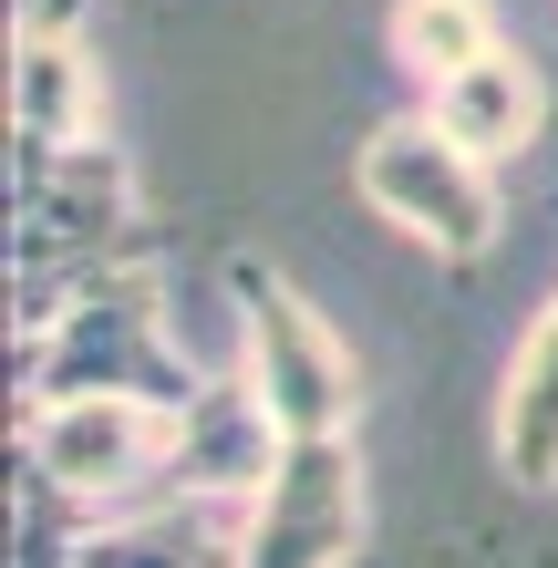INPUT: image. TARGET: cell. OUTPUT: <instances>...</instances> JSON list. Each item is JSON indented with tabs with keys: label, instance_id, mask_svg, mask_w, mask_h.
I'll return each instance as SVG.
<instances>
[{
	"label": "cell",
	"instance_id": "obj_6",
	"mask_svg": "<svg viewBox=\"0 0 558 568\" xmlns=\"http://www.w3.org/2000/svg\"><path fill=\"white\" fill-rule=\"evenodd\" d=\"M166 424L155 404H124V393H62V404H21V434H31V465H42L52 486H73L83 507H104V496H135L155 486V465H166Z\"/></svg>",
	"mask_w": 558,
	"mask_h": 568
},
{
	"label": "cell",
	"instance_id": "obj_11",
	"mask_svg": "<svg viewBox=\"0 0 558 568\" xmlns=\"http://www.w3.org/2000/svg\"><path fill=\"white\" fill-rule=\"evenodd\" d=\"M73 568H248V538H217L186 507H145V517H114V527H83Z\"/></svg>",
	"mask_w": 558,
	"mask_h": 568
},
{
	"label": "cell",
	"instance_id": "obj_12",
	"mask_svg": "<svg viewBox=\"0 0 558 568\" xmlns=\"http://www.w3.org/2000/svg\"><path fill=\"white\" fill-rule=\"evenodd\" d=\"M393 52H404L424 83H445V73H466V62L497 52V21H486V0H404V11H393Z\"/></svg>",
	"mask_w": 558,
	"mask_h": 568
},
{
	"label": "cell",
	"instance_id": "obj_9",
	"mask_svg": "<svg viewBox=\"0 0 558 568\" xmlns=\"http://www.w3.org/2000/svg\"><path fill=\"white\" fill-rule=\"evenodd\" d=\"M497 465L528 496L558 486V300L528 321V342H517V373H507V404H497Z\"/></svg>",
	"mask_w": 558,
	"mask_h": 568
},
{
	"label": "cell",
	"instance_id": "obj_1",
	"mask_svg": "<svg viewBox=\"0 0 558 568\" xmlns=\"http://www.w3.org/2000/svg\"><path fill=\"white\" fill-rule=\"evenodd\" d=\"M21 352V404H62V393H124V404L186 414L207 373L176 362L166 321H155V280L124 258V270H93L83 290H62L42 321H11Z\"/></svg>",
	"mask_w": 558,
	"mask_h": 568
},
{
	"label": "cell",
	"instance_id": "obj_10",
	"mask_svg": "<svg viewBox=\"0 0 558 568\" xmlns=\"http://www.w3.org/2000/svg\"><path fill=\"white\" fill-rule=\"evenodd\" d=\"M435 124H445L466 155L497 165V155H517V145L538 135V73H528L517 52H486V62H466V73L435 83Z\"/></svg>",
	"mask_w": 558,
	"mask_h": 568
},
{
	"label": "cell",
	"instance_id": "obj_5",
	"mask_svg": "<svg viewBox=\"0 0 558 568\" xmlns=\"http://www.w3.org/2000/svg\"><path fill=\"white\" fill-rule=\"evenodd\" d=\"M342 558H363V445L290 434L248 517V568H342Z\"/></svg>",
	"mask_w": 558,
	"mask_h": 568
},
{
	"label": "cell",
	"instance_id": "obj_8",
	"mask_svg": "<svg viewBox=\"0 0 558 568\" xmlns=\"http://www.w3.org/2000/svg\"><path fill=\"white\" fill-rule=\"evenodd\" d=\"M104 135V73H93L83 31L42 11L11 31V145H93Z\"/></svg>",
	"mask_w": 558,
	"mask_h": 568
},
{
	"label": "cell",
	"instance_id": "obj_3",
	"mask_svg": "<svg viewBox=\"0 0 558 568\" xmlns=\"http://www.w3.org/2000/svg\"><path fill=\"white\" fill-rule=\"evenodd\" d=\"M227 300H239L248 373H258V393H270L280 434H352L363 373H352V352L332 342V321H321L270 258H227Z\"/></svg>",
	"mask_w": 558,
	"mask_h": 568
},
{
	"label": "cell",
	"instance_id": "obj_2",
	"mask_svg": "<svg viewBox=\"0 0 558 568\" xmlns=\"http://www.w3.org/2000/svg\"><path fill=\"white\" fill-rule=\"evenodd\" d=\"M145 248L135 186L114 145H11V321H42L93 270H124Z\"/></svg>",
	"mask_w": 558,
	"mask_h": 568
},
{
	"label": "cell",
	"instance_id": "obj_7",
	"mask_svg": "<svg viewBox=\"0 0 558 568\" xmlns=\"http://www.w3.org/2000/svg\"><path fill=\"white\" fill-rule=\"evenodd\" d=\"M280 414H270V393L248 383H207L196 404L166 424V465H155V496H258L280 476Z\"/></svg>",
	"mask_w": 558,
	"mask_h": 568
},
{
	"label": "cell",
	"instance_id": "obj_4",
	"mask_svg": "<svg viewBox=\"0 0 558 568\" xmlns=\"http://www.w3.org/2000/svg\"><path fill=\"white\" fill-rule=\"evenodd\" d=\"M363 196L404 227V239H424L445 270H476V258L497 248V186H486V155H466L435 114H404V124H383V135L363 145Z\"/></svg>",
	"mask_w": 558,
	"mask_h": 568
}]
</instances>
